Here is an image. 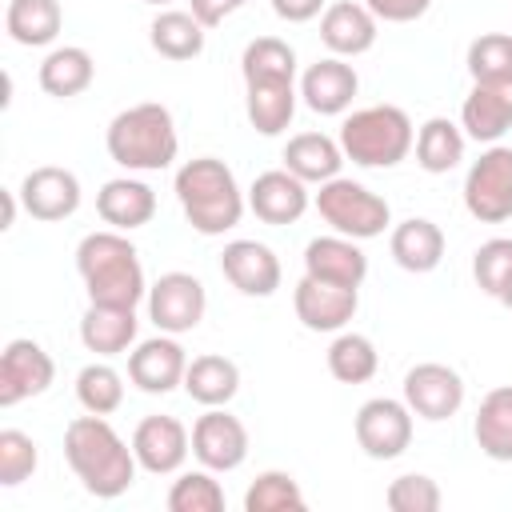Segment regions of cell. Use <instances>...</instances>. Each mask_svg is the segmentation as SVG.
<instances>
[{
  "label": "cell",
  "instance_id": "obj_1",
  "mask_svg": "<svg viewBox=\"0 0 512 512\" xmlns=\"http://www.w3.org/2000/svg\"><path fill=\"white\" fill-rule=\"evenodd\" d=\"M64 460L84 484L88 496L96 500H116L132 488L136 480V452L124 444V436L96 412L68 420L64 428Z\"/></svg>",
  "mask_w": 512,
  "mask_h": 512
},
{
  "label": "cell",
  "instance_id": "obj_2",
  "mask_svg": "<svg viewBox=\"0 0 512 512\" xmlns=\"http://www.w3.org/2000/svg\"><path fill=\"white\" fill-rule=\"evenodd\" d=\"M76 272H80V280L88 288V304L136 308L148 296L136 244L116 228L88 232L76 244Z\"/></svg>",
  "mask_w": 512,
  "mask_h": 512
},
{
  "label": "cell",
  "instance_id": "obj_3",
  "mask_svg": "<svg viewBox=\"0 0 512 512\" xmlns=\"http://www.w3.org/2000/svg\"><path fill=\"white\" fill-rule=\"evenodd\" d=\"M176 200L184 208V220L200 236H224L240 224L248 200L236 184V172L216 156H196L180 164L176 172Z\"/></svg>",
  "mask_w": 512,
  "mask_h": 512
},
{
  "label": "cell",
  "instance_id": "obj_4",
  "mask_svg": "<svg viewBox=\"0 0 512 512\" xmlns=\"http://www.w3.org/2000/svg\"><path fill=\"white\" fill-rule=\"evenodd\" d=\"M104 144H108V156L128 172H160L180 152L172 112L156 100H144V104L116 112L108 132H104Z\"/></svg>",
  "mask_w": 512,
  "mask_h": 512
},
{
  "label": "cell",
  "instance_id": "obj_5",
  "mask_svg": "<svg viewBox=\"0 0 512 512\" xmlns=\"http://www.w3.org/2000/svg\"><path fill=\"white\" fill-rule=\"evenodd\" d=\"M412 144H416L412 120L396 104L360 108V112L344 116V124H340L344 160H352L360 168H396L412 152Z\"/></svg>",
  "mask_w": 512,
  "mask_h": 512
},
{
  "label": "cell",
  "instance_id": "obj_6",
  "mask_svg": "<svg viewBox=\"0 0 512 512\" xmlns=\"http://www.w3.org/2000/svg\"><path fill=\"white\" fill-rule=\"evenodd\" d=\"M312 204H316L320 220H324L332 232L352 236V240H372V236H380V232L388 228V220H392L388 200L376 196L372 188L348 180V176L324 180Z\"/></svg>",
  "mask_w": 512,
  "mask_h": 512
},
{
  "label": "cell",
  "instance_id": "obj_7",
  "mask_svg": "<svg viewBox=\"0 0 512 512\" xmlns=\"http://www.w3.org/2000/svg\"><path fill=\"white\" fill-rule=\"evenodd\" d=\"M464 208L480 224H504L512 220V148L492 144L472 160L464 176Z\"/></svg>",
  "mask_w": 512,
  "mask_h": 512
},
{
  "label": "cell",
  "instance_id": "obj_8",
  "mask_svg": "<svg viewBox=\"0 0 512 512\" xmlns=\"http://www.w3.org/2000/svg\"><path fill=\"white\" fill-rule=\"evenodd\" d=\"M352 428L368 460H396L412 444V408L392 396H372L360 404Z\"/></svg>",
  "mask_w": 512,
  "mask_h": 512
},
{
  "label": "cell",
  "instance_id": "obj_9",
  "mask_svg": "<svg viewBox=\"0 0 512 512\" xmlns=\"http://www.w3.org/2000/svg\"><path fill=\"white\" fill-rule=\"evenodd\" d=\"M204 308H208V292L192 272H164L148 288V320L168 336L192 332L204 320Z\"/></svg>",
  "mask_w": 512,
  "mask_h": 512
},
{
  "label": "cell",
  "instance_id": "obj_10",
  "mask_svg": "<svg viewBox=\"0 0 512 512\" xmlns=\"http://www.w3.org/2000/svg\"><path fill=\"white\" fill-rule=\"evenodd\" d=\"M404 404L420 420H432V424L452 420L464 404V380L456 368H448L440 360H424L404 372Z\"/></svg>",
  "mask_w": 512,
  "mask_h": 512
},
{
  "label": "cell",
  "instance_id": "obj_11",
  "mask_svg": "<svg viewBox=\"0 0 512 512\" xmlns=\"http://www.w3.org/2000/svg\"><path fill=\"white\" fill-rule=\"evenodd\" d=\"M192 456L212 472H236L248 460V428L228 408H208L192 424Z\"/></svg>",
  "mask_w": 512,
  "mask_h": 512
},
{
  "label": "cell",
  "instance_id": "obj_12",
  "mask_svg": "<svg viewBox=\"0 0 512 512\" xmlns=\"http://www.w3.org/2000/svg\"><path fill=\"white\" fill-rule=\"evenodd\" d=\"M56 380V364L52 356L36 344V340H8L0 352V408H16L28 396L48 392V384Z\"/></svg>",
  "mask_w": 512,
  "mask_h": 512
},
{
  "label": "cell",
  "instance_id": "obj_13",
  "mask_svg": "<svg viewBox=\"0 0 512 512\" xmlns=\"http://www.w3.org/2000/svg\"><path fill=\"white\" fill-rule=\"evenodd\" d=\"M184 372H188V356H184L180 340L168 332L140 340L128 352V380L148 396H164L172 388H184Z\"/></svg>",
  "mask_w": 512,
  "mask_h": 512
},
{
  "label": "cell",
  "instance_id": "obj_14",
  "mask_svg": "<svg viewBox=\"0 0 512 512\" xmlns=\"http://www.w3.org/2000/svg\"><path fill=\"white\" fill-rule=\"evenodd\" d=\"M192 448V432L176 416H144L132 432V452L136 464L152 476H172L184 468Z\"/></svg>",
  "mask_w": 512,
  "mask_h": 512
},
{
  "label": "cell",
  "instance_id": "obj_15",
  "mask_svg": "<svg viewBox=\"0 0 512 512\" xmlns=\"http://www.w3.org/2000/svg\"><path fill=\"white\" fill-rule=\"evenodd\" d=\"M292 308L308 332H344V324L360 308V288H340V284L300 276V284L292 292Z\"/></svg>",
  "mask_w": 512,
  "mask_h": 512
},
{
  "label": "cell",
  "instance_id": "obj_16",
  "mask_svg": "<svg viewBox=\"0 0 512 512\" xmlns=\"http://www.w3.org/2000/svg\"><path fill=\"white\" fill-rule=\"evenodd\" d=\"M20 204L32 220H44V224L68 220L80 208V180H76V172L60 168V164H40L24 176Z\"/></svg>",
  "mask_w": 512,
  "mask_h": 512
},
{
  "label": "cell",
  "instance_id": "obj_17",
  "mask_svg": "<svg viewBox=\"0 0 512 512\" xmlns=\"http://www.w3.org/2000/svg\"><path fill=\"white\" fill-rule=\"evenodd\" d=\"M460 128L480 144H496L512 128V76L472 80V92L460 104Z\"/></svg>",
  "mask_w": 512,
  "mask_h": 512
},
{
  "label": "cell",
  "instance_id": "obj_18",
  "mask_svg": "<svg viewBox=\"0 0 512 512\" xmlns=\"http://www.w3.org/2000/svg\"><path fill=\"white\" fill-rule=\"evenodd\" d=\"M312 196H308V184L300 176H292L288 168H272V172H260L248 188V208L256 220L280 228V224H296L304 212H308Z\"/></svg>",
  "mask_w": 512,
  "mask_h": 512
},
{
  "label": "cell",
  "instance_id": "obj_19",
  "mask_svg": "<svg viewBox=\"0 0 512 512\" xmlns=\"http://www.w3.org/2000/svg\"><path fill=\"white\" fill-rule=\"evenodd\" d=\"M304 276L324 280V284H340V288H360L368 276V256L360 248V240L352 236H316L304 248Z\"/></svg>",
  "mask_w": 512,
  "mask_h": 512
},
{
  "label": "cell",
  "instance_id": "obj_20",
  "mask_svg": "<svg viewBox=\"0 0 512 512\" xmlns=\"http://www.w3.org/2000/svg\"><path fill=\"white\" fill-rule=\"evenodd\" d=\"M220 272H224V280L236 288V292H244V296H272L276 288H280V260H276V252L268 248V244H260V240H232V244H224V252H220Z\"/></svg>",
  "mask_w": 512,
  "mask_h": 512
},
{
  "label": "cell",
  "instance_id": "obj_21",
  "mask_svg": "<svg viewBox=\"0 0 512 512\" xmlns=\"http://www.w3.org/2000/svg\"><path fill=\"white\" fill-rule=\"evenodd\" d=\"M356 92H360V76H356L352 64H344V56H324V60L308 64V72L300 76V96L320 116L348 112Z\"/></svg>",
  "mask_w": 512,
  "mask_h": 512
},
{
  "label": "cell",
  "instance_id": "obj_22",
  "mask_svg": "<svg viewBox=\"0 0 512 512\" xmlns=\"http://www.w3.org/2000/svg\"><path fill=\"white\" fill-rule=\"evenodd\" d=\"M376 16L368 4L356 0H336L320 12V40L332 56H364L376 44Z\"/></svg>",
  "mask_w": 512,
  "mask_h": 512
},
{
  "label": "cell",
  "instance_id": "obj_23",
  "mask_svg": "<svg viewBox=\"0 0 512 512\" xmlns=\"http://www.w3.org/2000/svg\"><path fill=\"white\" fill-rule=\"evenodd\" d=\"M96 212L104 224H112L116 232H132L144 228L156 216V192L144 180L132 176H116L96 192Z\"/></svg>",
  "mask_w": 512,
  "mask_h": 512
},
{
  "label": "cell",
  "instance_id": "obj_24",
  "mask_svg": "<svg viewBox=\"0 0 512 512\" xmlns=\"http://www.w3.org/2000/svg\"><path fill=\"white\" fill-rule=\"evenodd\" d=\"M388 248H392V260H396L404 272L424 276V272L440 268V260H444V232H440V224H432L428 216H408V220H400V224L392 228Z\"/></svg>",
  "mask_w": 512,
  "mask_h": 512
},
{
  "label": "cell",
  "instance_id": "obj_25",
  "mask_svg": "<svg viewBox=\"0 0 512 512\" xmlns=\"http://www.w3.org/2000/svg\"><path fill=\"white\" fill-rule=\"evenodd\" d=\"M136 308H112V304H88L80 316V344L96 356H120L136 340Z\"/></svg>",
  "mask_w": 512,
  "mask_h": 512
},
{
  "label": "cell",
  "instance_id": "obj_26",
  "mask_svg": "<svg viewBox=\"0 0 512 512\" xmlns=\"http://www.w3.org/2000/svg\"><path fill=\"white\" fill-rule=\"evenodd\" d=\"M284 168L292 176H300L304 184H324L332 176H340V164H344V148L340 140L324 136V132H300L284 144Z\"/></svg>",
  "mask_w": 512,
  "mask_h": 512
},
{
  "label": "cell",
  "instance_id": "obj_27",
  "mask_svg": "<svg viewBox=\"0 0 512 512\" xmlns=\"http://www.w3.org/2000/svg\"><path fill=\"white\" fill-rule=\"evenodd\" d=\"M40 88L56 100H72L80 92H88V84L96 80V60L88 48L80 44H64V48H52L36 72Z\"/></svg>",
  "mask_w": 512,
  "mask_h": 512
},
{
  "label": "cell",
  "instance_id": "obj_28",
  "mask_svg": "<svg viewBox=\"0 0 512 512\" xmlns=\"http://www.w3.org/2000/svg\"><path fill=\"white\" fill-rule=\"evenodd\" d=\"M184 392L196 404H204V408H224L240 392V368H236V360H228L220 352H204V356L188 360Z\"/></svg>",
  "mask_w": 512,
  "mask_h": 512
},
{
  "label": "cell",
  "instance_id": "obj_29",
  "mask_svg": "<svg viewBox=\"0 0 512 512\" xmlns=\"http://www.w3.org/2000/svg\"><path fill=\"white\" fill-rule=\"evenodd\" d=\"M472 436L480 444V452L496 464H512V384L492 388L480 408H476V424Z\"/></svg>",
  "mask_w": 512,
  "mask_h": 512
},
{
  "label": "cell",
  "instance_id": "obj_30",
  "mask_svg": "<svg viewBox=\"0 0 512 512\" xmlns=\"http://www.w3.org/2000/svg\"><path fill=\"white\" fill-rule=\"evenodd\" d=\"M244 112L260 136H280L296 116V80H268L244 84Z\"/></svg>",
  "mask_w": 512,
  "mask_h": 512
},
{
  "label": "cell",
  "instance_id": "obj_31",
  "mask_svg": "<svg viewBox=\"0 0 512 512\" xmlns=\"http://www.w3.org/2000/svg\"><path fill=\"white\" fill-rule=\"evenodd\" d=\"M4 28L16 44L24 48H44L60 36L64 28V12H60V0H8V12H4Z\"/></svg>",
  "mask_w": 512,
  "mask_h": 512
},
{
  "label": "cell",
  "instance_id": "obj_32",
  "mask_svg": "<svg viewBox=\"0 0 512 512\" xmlns=\"http://www.w3.org/2000/svg\"><path fill=\"white\" fill-rule=\"evenodd\" d=\"M204 24L192 12L180 8H164L152 24H148V40L164 60H196L204 52Z\"/></svg>",
  "mask_w": 512,
  "mask_h": 512
},
{
  "label": "cell",
  "instance_id": "obj_33",
  "mask_svg": "<svg viewBox=\"0 0 512 512\" xmlns=\"http://www.w3.org/2000/svg\"><path fill=\"white\" fill-rule=\"evenodd\" d=\"M464 160V128L452 124L448 116H432L416 132V164L432 176L452 172Z\"/></svg>",
  "mask_w": 512,
  "mask_h": 512
},
{
  "label": "cell",
  "instance_id": "obj_34",
  "mask_svg": "<svg viewBox=\"0 0 512 512\" xmlns=\"http://www.w3.org/2000/svg\"><path fill=\"white\" fill-rule=\"evenodd\" d=\"M244 84H268V80H296V52L280 36H256L248 40L240 56Z\"/></svg>",
  "mask_w": 512,
  "mask_h": 512
},
{
  "label": "cell",
  "instance_id": "obj_35",
  "mask_svg": "<svg viewBox=\"0 0 512 512\" xmlns=\"http://www.w3.org/2000/svg\"><path fill=\"white\" fill-rule=\"evenodd\" d=\"M380 368V352L368 336L360 332H340L332 344H328V372L340 380V384H364L372 380Z\"/></svg>",
  "mask_w": 512,
  "mask_h": 512
},
{
  "label": "cell",
  "instance_id": "obj_36",
  "mask_svg": "<svg viewBox=\"0 0 512 512\" xmlns=\"http://www.w3.org/2000/svg\"><path fill=\"white\" fill-rule=\"evenodd\" d=\"M304 492L292 472H260L244 492V512H304Z\"/></svg>",
  "mask_w": 512,
  "mask_h": 512
},
{
  "label": "cell",
  "instance_id": "obj_37",
  "mask_svg": "<svg viewBox=\"0 0 512 512\" xmlns=\"http://www.w3.org/2000/svg\"><path fill=\"white\" fill-rule=\"evenodd\" d=\"M76 400L84 412L112 416L124 404V380L112 364H84L76 376Z\"/></svg>",
  "mask_w": 512,
  "mask_h": 512
},
{
  "label": "cell",
  "instance_id": "obj_38",
  "mask_svg": "<svg viewBox=\"0 0 512 512\" xmlns=\"http://www.w3.org/2000/svg\"><path fill=\"white\" fill-rule=\"evenodd\" d=\"M168 512H224V488L212 468L180 472L168 488Z\"/></svg>",
  "mask_w": 512,
  "mask_h": 512
},
{
  "label": "cell",
  "instance_id": "obj_39",
  "mask_svg": "<svg viewBox=\"0 0 512 512\" xmlns=\"http://www.w3.org/2000/svg\"><path fill=\"white\" fill-rule=\"evenodd\" d=\"M472 276H476L480 292H488V296L500 300V292H504L508 280H512V236H492V240H484V244L476 248V256H472Z\"/></svg>",
  "mask_w": 512,
  "mask_h": 512
},
{
  "label": "cell",
  "instance_id": "obj_40",
  "mask_svg": "<svg viewBox=\"0 0 512 512\" xmlns=\"http://www.w3.org/2000/svg\"><path fill=\"white\" fill-rule=\"evenodd\" d=\"M468 76L472 80H504L512 76V32H484L468 44Z\"/></svg>",
  "mask_w": 512,
  "mask_h": 512
},
{
  "label": "cell",
  "instance_id": "obj_41",
  "mask_svg": "<svg viewBox=\"0 0 512 512\" xmlns=\"http://www.w3.org/2000/svg\"><path fill=\"white\" fill-rule=\"evenodd\" d=\"M384 504H388L392 512H436V508L444 504V492H440V484H436L432 476H424V472H404V476H396V480L388 484Z\"/></svg>",
  "mask_w": 512,
  "mask_h": 512
},
{
  "label": "cell",
  "instance_id": "obj_42",
  "mask_svg": "<svg viewBox=\"0 0 512 512\" xmlns=\"http://www.w3.org/2000/svg\"><path fill=\"white\" fill-rule=\"evenodd\" d=\"M36 464H40L36 440L28 432H20V428H4L0 432V484L4 488L24 484L36 472Z\"/></svg>",
  "mask_w": 512,
  "mask_h": 512
},
{
  "label": "cell",
  "instance_id": "obj_43",
  "mask_svg": "<svg viewBox=\"0 0 512 512\" xmlns=\"http://www.w3.org/2000/svg\"><path fill=\"white\" fill-rule=\"evenodd\" d=\"M364 4L384 24H412L432 8V0H364Z\"/></svg>",
  "mask_w": 512,
  "mask_h": 512
},
{
  "label": "cell",
  "instance_id": "obj_44",
  "mask_svg": "<svg viewBox=\"0 0 512 512\" xmlns=\"http://www.w3.org/2000/svg\"><path fill=\"white\" fill-rule=\"evenodd\" d=\"M248 0H188V12L204 24V28H216V24H224L232 12H240Z\"/></svg>",
  "mask_w": 512,
  "mask_h": 512
},
{
  "label": "cell",
  "instance_id": "obj_45",
  "mask_svg": "<svg viewBox=\"0 0 512 512\" xmlns=\"http://www.w3.org/2000/svg\"><path fill=\"white\" fill-rule=\"evenodd\" d=\"M328 8V0H272V12L288 24H308Z\"/></svg>",
  "mask_w": 512,
  "mask_h": 512
},
{
  "label": "cell",
  "instance_id": "obj_46",
  "mask_svg": "<svg viewBox=\"0 0 512 512\" xmlns=\"http://www.w3.org/2000/svg\"><path fill=\"white\" fill-rule=\"evenodd\" d=\"M4 196V224L0 228H12V220H16V192H0Z\"/></svg>",
  "mask_w": 512,
  "mask_h": 512
},
{
  "label": "cell",
  "instance_id": "obj_47",
  "mask_svg": "<svg viewBox=\"0 0 512 512\" xmlns=\"http://www.w3.org/2000/svg\"><path fill=\"white\" fill-rule=\"evenodd\" d=\"M500 304H504V308H512V280H508V288L500 292Z\"/></svg>",
  "mask_w": 512,
  "mask_h": 512
},
{
  "label": "cell",
  "instance_id": "obj_48",
  "mask_svg": "<svg viewBox=\"0 0 512 512\" xmlns=\"http://www.w3.org/2000/svg\"><path fill=\"white\" fill-rule=\"evenodd\" d=\"M144 4H152V8H168L172 0H144Z\"/></svg>",
  "mask_w": 512,
  "mask_h": 512
}]
</instances>
